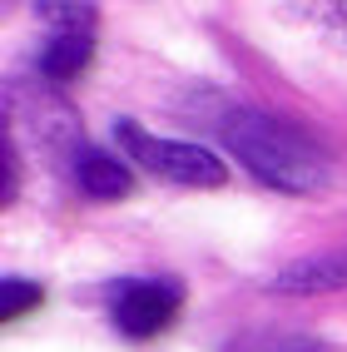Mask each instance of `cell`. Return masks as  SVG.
<instances>
[{
    "instance_id": "obj_5",
    "label": "cell",
    "mask_w": 347,
    "mask_h": 352,
    "mask_svg": "<svg viewBox=\"0 0 347 352\" xmlns=\"http://www.w3.org/2000/svg\"><path fill=\"white\" fill-rule=\"evenodd\" d=\"M75 179H80V189L89 199H124L129 194V169L120 159L100 154V149H85L75 159Z\"/></svg>"
},
{
    "instance_id": "obj_1",
    "label": "cell",
    "mask_w": 347,
    "mask_h": 352,
    "mask_svg": "<svg viewBox=\"0 0 347 352\" xmlns=\"http://www.w3.org/2000/svg\"><path fill=\"white\" fill-rule=\"evenodd\" d=\"M223 144L234 149V159L253 179H263L268 189L283 194H313L328 184L333 164L303 129H293L283 120H273L263 109H234L223 120Z\"/></svg>"
},
{
    "instance_id": "obj_4",
    "label": "cell",
    "mask_w": 347,
    "mask_h": 352,
    "mask_svg": "<svg viewBox=\"0 0 347 352\" xmlns=\"http://www.w3.org/2000/svg\"><path fill=\"white\" fill-rule=\"evenodd\" d=\"M278 293H333V288H347V248L342 253H317V258H303L273 278Z\"/></svg>"
},
{
    "instance_id": "obj_7",
    "label": "cell",
    "mask_w": 347,
    "mask_h": 352,
    "mask_svg": "<svg viewBox=\"0 0 347 352\" xmlns=\"http://www.w3.org/2000/svg\"><path fill=\"white\" fill-rule=\"evenodd\" d=\"M234 352H328V347H317L308 338H288V333H253Z\"/></svg>"
},
{
    "instance_id": "obj_6",
    "label": "cell",
    "mask_w": 347,
    "mask_h": 352,
    "mask_svg": "<svg viewBox=\"0 0 347 352\" xmlns=\"http://www.w3.org/2000/svg\"><path fill=\"white\" fill-rule=\"evenodd\" d=\"M35 302H40V288L30 283V278H5V283H0V318L5 322L25 318Z\"/></svg>"
},
{
    "instance_id": "obj_2",
    "label": "cell",
    "mask_w": 347,
    "mask_h": 352,
    "mask_svg": "<svg viewBox=\"0 0 347 352\" xmlns=\"http://www.w3.org/2000/svg\"><path fill=\"white\" fill-rule=\"evenodd\" d=\"M114 134H120V144L129 149V159L139 164V169H149V174L169 179V184H189V189H214V184H223V164L208 149H199V144L154 139V134H144L129 120L114 124Z\"/></svg>"
},
{
    "instance_id": "obj_3",
    "label": "cell",
    "mask_w": 347,
    "mask_h": 352,
    "mask_svg": "<svg viewBox=\"0 0 347 352\" xmlns=\"http://www.w3.org/2000/svg\"><path fill=\"white\" fill-rule=\"evenodd\" d=\"M179 313V283L169 278H129L109 288V322L124 338H154Z\"/></svg>"
}]
</instances>
